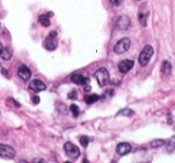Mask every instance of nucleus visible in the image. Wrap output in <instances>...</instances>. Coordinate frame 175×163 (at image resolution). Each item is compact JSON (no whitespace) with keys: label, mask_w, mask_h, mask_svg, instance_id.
I'll list each match as a JSON object with an SVG mask.
<instances>
[{"label":"nucleus","mask_w":175,"mask_h":163,"mask_svg":"<svg viewBox=\"0 0 175 163\" xmlns=\"http://www.w3.org/2000/svg\"><path fill=\"white\" fill-rule=\"evenodd\" d=\"M134 63L132 60H128V59H126V60H122L119 63V71L121 73H127L128 71L133 67Z\"/></svg>","instance_id":"9d476101"},{"label":"nucleus","mask_w":175,"mask_h":163,"mask_svg":"<svg viewBox=\"0 0 175 163\" xmlns=\"http://www.w3.org/2000/svg\"><path fill=\"white\" fill-rule=\"evenodd\" d=\"M56 31H51L49 33V35H48L47 37H46V40H44V42H43V46H44V48L47 49V50H54V49H56V47H58V43H56Z\"/></svg>","instance_id":"39448f33"},{"label":"nucleus","mask_w":175,"mask_h":163,"mask_svg":"<svg viewBox=\"0 0 175 163\" xmlns=\"http://www.w3.org/2000/svg\"><path fill=\"white\" fill-rule=\"evenodd\" d=\"M109 1H110L114 6H119V5H121V3L124 1V0H109Z\"/></svg>","instance_id":"5701e85b"},{"label":"nucleus","mask_w":175,"mask_h":163,"mask_svg":"<svg viewBox=\"0 0 175 163\" xmlns=\"http://www.w3.org/2000/svg\"><path fill=\"white\" fill-rule=\"evenodd\" d=\"M101 97L99 96V95H96V94H92V95H89V96H86L85 97V102L88 104H92V103H95L96 101H99Z\"/></svg>","instance_id":"a211bd4d"},{"label":"nucleus","mask_w":175,"mask_h":163,"mask_svg":"<svg viewBox=\"0 0 175 163\" xmlns=\"http://www.w3.org/2000/svg\"><path fill=\"white\" fill-rule=\"evenodd\" d=\"M167 144V152H174L175 151V136H173L168 141H166Z\"/></svg>","instance_id":"f3484780"},{"label":"nucleus","mask_w":175,"mask_h":163,"mask_svg":"<svg viewBox=\"0 0 175 163\" xmlns=\"http://www.w3.org/2000/svg\"><path fill=\"white\" fill-rule=\"evenodd\" d=\"M130 18L127 16H121L119 19H118V23H116V26L120 30H126L128 26H130Z\"/></svg>","instance_id":"ddd939ff"},{"label":"nucleus","mask_w":175,"mask_h":163,"mask_svg":"<svg viewBox=\"0 0 175 163\" xmlns=\"http://www.w3.org/2000/svg\"><path fill=\"white\" fill-rule=\"evenodd\" d=\"M148 17H149V11H148V7L143 5L139 10V13H138V19H139V22L143 26L147 25V22H148Z\"/></svg>","instance_id":"1a4fd4ad"},{"label":"nucleus","mask_w":175,"mask_h":163,"mask_svg":"<svg viewBox=\"0 0 175 163\" xmlns=\"http://www.w3.org/2000/svg\"><path fill=\"white\" fill-rule=\"evenodd\" d=\"M0 58L4 60H10L12 58V50L8 47H3L1 50H0Z\"/></svg>","instance_id":"2eb2a0df"},{"label":"nucleus","mask_w":175,"mask_h":163,"mask_svg":"<svg viewBox=\"0 0 175 163\" xmlns=\"http://www.w3.org/2000/svg\"><path fill=\"white\" fill-rule=\"evenodd\" d=\"M131 150H132V146L128 143H120V144H118V146H116V152H118L120 156L127 155L128 152H131Z\"/></svg>","instance_id":"f8f14e48"},{"label":"nucleus","mask_w":175,"mask_h":163,"mask_svg":"<svg viewBox=\"0 0 175 163\" xmlns=\"http://www.w3.org/2000/svg\"><path fill=\"white\" fill-rule=\"evenodd\" d=\"M16 155V151L13 148L6 144H0V157L3 158H13Z\"/></svg>","instance_id":"423d86ee"},{"label":"nucleus","mask_w":175,"mask_h":163,"mask_svg":"<svg viewBox=\"0 0 175 163\" xmlns=\"http://www.w3.org/2000/svg\"><path fill=\"white\" fill-rule=\"evenodd\" d=\"M130 47H131V41L125 37V38H121L119 42L114 46V52L116 54H124L130 49Z\"/></svg>","instance_id":"20e7f679"},{"label":"nucleus","mask_w":175,"mask_h":163,"mask_svg":"<svg viewBox=\"0 0 175 163\" xmlns=\"http://www.w3.org/2000/svg\"><path fill=\"white\" fill-rule=\"evenodd\" d=\"M33 102H34L35 104L40 103V97H38V96H34V97H33Z\"/></svg>","instance_id":"393cba45"},{"label":"nucleus","mask_w":175,"mask_h":163,"mask_svg":"<svg viewBox=\"0 0 175 163\" xmlns=\"http://www.w3.org/2000/svg\"><path fill=\"white\" fill-rule=\"evenodd\" d=\"M64 150H65V154L69 156L70 158H72V160H77V158L79 157V155H81L79 148H77L73 143H71V141L65 143Z\"/></svg>","instance_id":"7ed1b4c3"},{"label":"nucleus","mask_w":175,"mask_h":163,"mask_svg":"<svg viewBox=\"0 0 175 163\" xmlns=\"http://www.w3.org/2000/svg\"><path fill=\"white\" fill-rule=\"evenodd\" d=\"M51 17H53V12H47L44 15H41L38 17V22L43 26H49L51 24Z\"/></svg>","instance_id":"4468645a"},{"label":"nucleus","mask_w":175,"mask_h":163,"mask_svg":"<svg viewBox=\"0 0 175 163\" xmlns=\"http://www.w3.org/2000/svg\"><path fill=\"white\" fill-rule=\"evenodd\" d=\"M46 88H47L46 84L40 79H34L29 83V89L33 90L34 93H41V91L46 90Z\"/></svg>","instance_id":"0eeeda50"},{"label":"nucleus","mask_w":175,"mask_h":163,"mask_svg":"<svg viewBox=\"0 0 175 163\" xmlns=\"http://www.w3.org/2000/svg\"><path fill=\"white\" fill-rule=\"evenodd\" d=\"M152 54H153L152 47L151 46H145L143 48V50L140 52V54H139V65L140 66H147L149 64Z\"/></svg>","instance_id":"f03ea898"},{"label":"nucleus","mask_w":175,"mask_h":163,"mask_svg":"<svg viewBox=\"0 0 175 163\" xmlns=\"http://www.w3.org/2000/svg\"><path fill=\"white\" fill-rule=\"evenodd\" d=\"M71 80L77 85H85V84L89 83V79H88L86 77H84L83 75H81V73H73L71 76Z\"/></svg>","instance_id":"9b49d317"},{"label":"nucleus","mask_w":175,"mask_h":163,"mask_svg":"<svg viewBox=\"0 0 175 163\" xmlns=\"http://www.w3.org/2000/svg\"><path fill=\"white\" fill-rule=\"evenodd\" d=\"M134 114V111L132 110V109H130V108H125V109H122V110H120L119 111V113L118 114H116V115H125V116H131V115H133Z\"/></svg>","instance_id":"aec40b11"},{"label":"nucleus","mask_w":175,"mask_h":163,"mask_svg":"<svg viewBox=\"0 0 175 163\" xmlns=\"http://www.w3.org/2000/svg\"><path fill=\"white\" fill-rule=\"evenodd\" d=\"M91 140V138H88V137H85V136H83V137H81L79 138V141H81V145L82 146H84V148H86L88 146V144H89V141Z\"/></svg>","instance_id":"4be33fe9"},{"label":"nucleus","mask_w":175,"mask_h":163,"mask_svg":"<svg viewBox=\"0 0 175 163\" xmlns=\"http://www.w3.org/2000/svg\"><path fill=\"white\" fill-rule=\"evenodd\" d=\"M164 144H166V140H163V139H155V140H152L150 143L151 148H160V146H162Z\"/></svg>","instance_id":"6ab92c4d"},{"label":"nucleus","mask_w":175,"mask_h":163,"mask_svg":"<svg viewBox=\"0 0 175 163\" xmlns=\"http://www.w3.org/2000/svg\"><path fill=\"white\" fill-rule=\"evenodd\" d=\"M161 71H162V73H163V75L169 76L170 72H172V64L169 63V61H167V60H166V61H163Z\"/></svg>","instance_id":"dca6fc26"},{"label":"nucleus","mask_w":175,"mask_h":163,"mask_svg":"<svg viewBox=\"0 0 175 163\" xmlns=\"http://www.w3.org/2000/svg\"><path fill=\"white\" fill-rule=\"evenodd\" d=\"M1 48H3V46H1V43H0V50H1Z\"/></svg>","instance_id":"a878e982"},{"label":"nucleus","mask_w":175,"mask_h":163,"mask_svg":"<svg viewBox=\"0 0 175 163\" xmlns=\"http://www.w3.org/2000/svg\"><path fill=\"white\" fill-rule=\"evenodd\" d=\"M17 75H18V77L21 78L22 80H29V79H30V77H31V71H30V68H29L28 66L22 65V66H19Z\"/></svg>","instance_id":"6e6552de"},{"label":"nucleus","mask_w":175,"mask_h":163,"mask_svg":"<svg viewBox=\"0 0 175 163\" xmlns=\"http://www.w3.org/2000/svg\"><path fill=\"white\" fill-rule=\"evenodd\" d=\"M77 97V93H76V91L73 90V91H71V93L69 94V98H71V100H74Z\"/></svg>","instance_id":"b1692460"},{"label":"nucleus","mask_w":175,"mask_h":163,"mask_svg":"<svg viewBox=\"0 0 175 163\" xmlns=\"http://www.w3.org/2000/svg\"><path fill=\"white\" fill-rule=\"evenodd\" d=\"M95 78H96L97 83H99L100 86H106L109 83V72L107 71V68L101 67V68H99L96 71Z\"/></svg>","instance_id":"f257e3e1"},{"label":"nucleus","mask_w":175,"mask_h":163,"mask_svg":"<svg viewBox=\"0 0 175 163\" xmlns=\"http://www.w3.org/2000/svg\"><path fill=\"white\" fill-rule=\"evenodd\" d=\"M70 109H71V113H72V115L74 116V118H78V115H79V108H78V106L77 104H71V107H70Z\"/></svg>","instance_id":"412c9836"}]
</instances>
